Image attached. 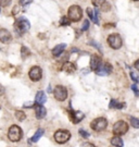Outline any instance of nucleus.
<instances>
[{"label":"nucleus","instance_id":"nucleus-20","mask_svg":"<svg viewBox=\"0 0 139 147\" xmlns=\"http://www.w3.org/2000/svg\"><path fill=\"white\" fill-rule=\"evenodd\" d=\"M110 108H115V109H122L125 107V104L124 102H119V101H116V100L112 99L111 100V102H110V105H109Z\"/></svg>","mask_w":139,"mask_h":147},{"label":"nucleus","instance_id":"nucleus-3","mask_svg":"<svg viewBox=\"0 0 139 147\" xmlns=\"http://www.w3.org/2000/svg\"><path fill=\"white\" fill-rule=\"evenodd\" d=\"M8 137L9 140L12 142H19L21 138H22V130H21L20 126L17 125H12L9 129L8 132Z\"/></svg>","mask_w":139,"mask_h":147},{"label":"nucleus","instance_id":"nucleus-16","mask_svg":"<svg viewBox=\"0 0 139 147\" xmlns=\"http://www.w3.org/2000/svg\"><path fill=\"white\" fill-rule=\"evenodd\" d=\"M75 65L73 64L72 62H65L64 65H63V71H65L66 73H74L75 72Z\"/></svg>","mask_w":139,"mask_h":147},{"label":"nucleus","instance_id":"nucleus-11","mask_svg":"<svg viewBox=\"0 0 139 147\" xmlns=\"http://www.w3.org/2000/svg\"><path fill=\"white\" fill-rule=\"evenodd\" d=\"M12 39L10 32L5 28H0V42L3 44H8Z\"/></svg>","mask_w":139,"mask_h":147},{"label":"nucleus","instance_id":"nucleus-5","mask_svg":"<svg viewBox=\"0 0 139 147\" xmlns=\"http://www.w3.org/2000/svg\"><path fill=\"white\" fill-rule=\"evenodd\" d=\"M71 137V133L66 130H59L54 133V140L59 144H64L66 143Z\"/></svg>","mask_w":139,"mask_h":147},{"label":"nucleus","instance_id":"nucleus-19","mask_svg":"<svg viewBox=\"0 0 139 147\" xmlns=\"http://www.w3.org/2000/svg\"><path fill=\"white\" fill-rule=\"evenodd\" d=\"M111 144L113 145V146H116V147H123L124 146V143L122 141V138L120 136H114L111 138Z\"/></svg>","mask_w":139,"mask_h":147},{"label":"nucleus","instance_id":"nucleus-33","mask_svg":"<svg viewBox=\"0 0 139 147\" xmlns=\"http://www.w3.org/2000/svg\"><path fill=\"white\" fill-rule=\"evenodd\" d=\"M82 147H95V145L91 143H84V144H82Z\"/></svg>","mask_w":139,"mask_h":147},{"label":"nucleus","instance_id":"nucleus-2","mask_svg":"<svg viewBox=\"0 0 139 147\" xmlns=\"http://www.w3.org/2000/svg\"><path fill=\"white\" fill-rule=\"evenodd\" d=\"M83 10L79 5H72L70 7L68 12H67V18L73 22H77L82 19Z\"/></svg>","mask_w":139,"mask_h":147},{"label":"nucleus","instance_id":"nucleus-30","mask_svg":"<svg viewBox=\"0 0 139 147\" xmlns=\"http://www.w3.org/2000/svg\"><path fill=\"white\" fill-rule=\"evenodd\" d=\"M88 28H89V21L88 20H85L84 21V25L82 27V31H87Z\"/></svg>","mask_w":139,"mask_h":147},{"label":"nucleus","instance_id":"nucleus-32","mask_svg":"<svg viewBox=\"0 0 139 147\" xmlns=\"http://www.w3.org/2000/svg\"><path fill=\"white\" fill-rule=\"evenodd\" d=\"M33 0H20V5H30Z\"/></svg>","mask_w":139,"mask_h":147},{"label":"nucleus","instance_id":"nucleus-29","mask_svg":"<svg viewBox=\"0 0 139 147\" xmlns=\"http://www.w3.org/2000/svg\"><path fill=\"white\" fill-rule=\"evenodd\" d=\"M11 3V0H0V5L2 7H8Z\"/></svg>","mask_w":139,"mask_h":147},{"label":"nucleus","instance_id":"nucleus-28","mask_svg":"<svg viewBox=\"0 0 139 147\" xmlns=\"http://www.w3.org/2000/svg\"><path fill=\"white\" fill-rule=\"evenodd\" d=\"M79 134L83 136V138H88V137H89V133H88V132H86L85 130H83V129H81V130H79Z\"/></svg>","mask_w":139,"mask_h":147},{"label":"nucleus","instance_id":"nucleus-35","mask_svg":"<svg viewBox=\"0 0 139 147\" xmlns=\"http://www.w3.org/2000/svg\"><path fill=\"white\" fill-rule=\"evenodd\" d=\"M25 108H32V107H34V104L33 102H26L25 105H24Z\"/></svg>","mask_w":139,"mask_h":147},{"label":"nucleus","instance_id":"nucleus-15","mask_svg":"<svg viewBox=\"0 0 139 147\" xmlns=\"http://www.w3.org/2000/svg\"><path fill=\"white\" fill-rule=\"evenodd\" d=\"M65 47H66V45H65V44H59V45H57L56 47L53 48V50H52V55H53L54 57H59V56L64 51Z\"/></svg>","mask_w":139,"mask_h":147},{"label":"nucleus","instance_id":"nucleus-1","mask_svg":"<svg viewBox=\"0 0 139 147\" xmlns=\"http://www.w3.org/2000/svg\"><path fill=\"white\" fill-rule=\"evenodd\" d=\"M30 27H31V23L24 16L19 18L15 21V23H14V28H15L16 33L19 35H22V34L26 33V32L30 30Z\"/></svg>","mask_w":139,"mask_h":147},{"label":"nucleus","instance_id":"nucleus-13","mask_svg":"<svg viewBox=\"0 0 139 147\" xmlns=\"http://www.w3.org/2000/svg\"><path fill=\"white\" fill-rule=\"evenodd\" d=\"M100 64H101V59H100V57L97 56V55L91 56V58H90V69L93 70V71H96Z\"/></svg>","mask_w":139,"mask_h":147},{"label":"nucleus","instance_id":"nucleus-7","mask_svg":"<svg viewBox=\"0 0 139 147\" xmlns=\"http://www.w3.org/2000/svg\"><path fill=\"white\" fill-rule=\"evenodd\" d=\"M108 125V121L104 118H97L91 122V127H93L95 131H102L104 130Z\"/></svg>","mask_w":139,"mask_h":147},{"label":"nucleus","instance_id":"nucleus-9","mask_svg":"<svg viewBox=\"0 0 139 147\" xmlns=\"http://www.w3.org/2000/svg\"><path fill=\"white\" fill-rule=\"evenodd\" d=\"M112 72V65L109 64V63H101L98 67V69L96 70V73L97 75H100V76H105V75H109V74Z\"/></svg>","mask_w":139,"mask_h":147},{"label":"nucleus","instance_id":"nucleus-8","mask_svg":"<svg viewBox=\"0 0 139 147\" xmlns=\"http://www.w3.org/2000/svg\"><path fill=\"white\" fill-rule=\"evenodd\" d=\"M108 42L113 49H119L122 46V38L119 34H111L108 37Z\"/></svg>","mask_w":139,"mask_h":147},{"label":"nucleus","instance_id":"nucleus-36","mask_svg":"<svg viewBox=\"0 0 139 147\" xmlns=\"http://www.w3.org/2000/svg\"><path fill=\"white\" fill-rule=\"evenodd\" d=\"M3 94H5V87H3L2 85H0V96Z\"/></svg>","mask_w":139,"mask_h":147},{"label":"nucleus","instance_id":"nucleus-17","mask_svg":"<svg viewBox=\"0 0 139 147\" xmlns=\"http://www.w3.org/2000/svg\"><path fill=\"white\" fill-rule=\"evenodd\" d=\"M46 99H47V97L44 92H38V93H37V95H36V104L37 105H42V104H45Z\"/></svg>","mask_w":139,"mask_h":147},{"label":"nucleus","instance_id":"nucleus-24","mask_svg":"<svg viewBox=\"0 0 139 147\" xmlns=\"http://www.w3.org/2000/svg\"><path fill=\"white\" fill-rule=\"evenodd\" d=\"M130 124H132V126L135 127V129H139V119L132 117V118H130Z\"/></svg>","mask_w":139,"mask_h":147},{"label":"nucleus","instance_id":"nucleus-18","mask_svg":"<svg viewBox=\"0 0 139 147\" xmlns=\"http://www.w3.org/2000/svg\"><path fill=\"white\" fill-rule=\"evenodd\" d=\"M44 133H45V131L42 130V129H39V130H37V132L33 135V137L31 138V141L30 142H33V143H36L39 141V138H40L42 135H44Z\"/></svg>","mask_w":139,"mask_h":147},{"label":"nucleus","instance_id":"nucleus-6","mask_svg":"<svg viewBox=\"0 0 139 147\" xmlns=\"http://www.w3.org/2000/svg\"><path fill=\"white\" fill-rule=\"evenodd\" d=\"M53 95H54V98L59 101H63L67 98V90L64 86L62 85H58L56 86V88L53 90Z\"/></svg>","mask_w":139,"mask_h":147},{"label":"nucleus","instance_id":"nucleus-25","mask_svg":"<svg viewBox=\"0 0 139 147\" xmlns=\"http://www.w3.org/2000/svg\"><path fill=\"white\" fill-rule=\"evenodd\" d=\"M130 76H132V80L134 81L135 83H139V74H137L134 71H132L130 72Z\"/></svg>","mask_w":139,"mask_h":147},{"label":"nucleus","instance_id":"nucleus-27","mask_svg":"<svg viewBox=\"0 0 139 147\" xmlns=\"http://www.w3.org/2000/svg\"><path fill=\"white\" fill-rule=\"evenodd\" d=\"M104 2H105V0H93V5H96V7H100V5H102Z\"/></svg>","mask_w":139,"mask_h":147},{"label":"nucleus","instance_id":"nucleus-38","mask_svg":"<svg viewBox=\"0 0 139 147\" xmlns=\"http://www.w3.org/2000/svg\"><path fill=\"white\" fill-rule=\"evenodd\" d=\"M135 1H138V0H135Z\"/></svg>","mask_w":139,"mask_h":147},{"label":"nucleus","instance_id":"nucleus-14","mask_svg":"<svg viewBox=\"0 0 139 147\" xmlns=\"http://www.w3.org/2000/svg\"><path fill=\"white\" fill-rule=\"evenodd\" d=\"M35 115L37 119H42L46 117V108L42 105H36L35 107Z\"/></svg>","mask_w":139,"mask_h":147},{"label":"nucleus","instance_id":"nucleus-10","mask_svg":"<svg viewBox=\"0 0 139 147\" xmlns=\"http://www.w3.org/2000/svg\"><path fill=\"white\" fill-rule=\"evenodd\" d=\"M28 75H30V79L34 82H37L41 79V75H42V71L39 67H33V68L30 70L28 72Z\"/></svg>","mask_w":139,"mask_h":147},{"label":"nucleus","instance_id":"nucleus-31","mask_svg":"<svg viewBox=\"0 0 139 147\" xmlns=\"http://www.w3.org/2000/svg\"><path fill=\"white\" fill-rule=\"evenodd\" d=\"M132 89H133V92L135 93V95L136 96H139V89H138V87H137V85H133L132 86Z\"/></svg>","mask_w":139,"mask_h":147},{"label":"nucleus","instance_id":"nucleus-22","mask_svg":"<svg viewBox=\"0 0 139 147\" xmlns=\"http://www.w3.org/2000/svg\"><path fill=\"white\" fill-rule=\"evenodd\" d=\"M15 117L19 121H24L26 119V115L23 111H20V110L15 111Z\"/></svg>","mask_w":139,"mask_h":147},{"label":"nucleus","instance_id":"nucleus-4","mask_svg":"<svg viewBox=\"0 0 139 147\" xmlns=\"http://www.w3.org/2000/svg\"><path fill=\"white\" fill-rule=\"evenodd\" d=\"M127 131H128V124H127L125 121L121 120V121H118L116 123H114L113 133L116 136L123 135V134H125Z\"/></svg>","mask_w":139,"mask_h":147},{"label":"nucleus","instance_id":"nucleus-23","mask_svg":"<svg viewBox=\"0 0 139 147\" xmlns=\"http://www.w3.org/2000/svg\"><path fill=\"white\" fill-rule=\"evenodd\" d=\"M70 23H71V20L67 16H62L60 20V24L62 26H67V25H70Z\"/></svg>","mask_w":139,"mask_h":147},{"label":"nucleus","instance_id":"nucleus-21","mask_svg":"<svg viewBox=\"0 0 139 147\" xmlns=\"http://www.w3.org/2000/svg\"><path fill=\"white\" fill-rule=\"evenodd\" d=\"M87 13H88V16H89V18L91 19V21H93L96 24H98L99 22H98V18L96 16V14L93 13V9L91 8H88L87 9Z\"/></svg>","mask_w":139,"mask_h":147},{"label":"nucleus","instance_id":"nucleus-34","mask_svg":"<svg viewBox=\"0 0 139 147\" xmlns=\"http://www.w3.org/2000/svg\"><path fill=\"white\" fill-rule=\"evenodd\" d=\"M89 44H90V45H93V46H95V47H97L99 49V50H101V46H99V45H97V44H96V42H89Z\"/></svg>","mask_w":139,"mask_h":147},{"label":"nucleus","instance_id":"nucleus-12","mask_svg":"<svg viewBox=\"0 0 139 147\" xmlns=\"http://www.w3.org/2000/svg\"><path fill=\"white\" fill-rule=\"evenodd\" d=\"M70 115H71V119H72L73 123H79L85 117V115L81 111H71Z\"/></svg>","mask_w":139,"mask_h":147},{"label":"nucleus","instance_id":"nucleus-37","mask_svg":"<svg viewBox=\"0 0 139 147\" xmlns=\"http://www.w3.org/2000/svg\"><path fill=\"white\" fill-rule=\"evenodd\" d=\"M135 68L137 69V71H139V60H137V61L135 62Z\"/></svg>","mask_w":139,"mask_h":147},{"label":"nucleus","instance_id":"nucleus-26","mask_svg":"<svg viewBox=\"0 0 139 147\" xmlns=\"http://www.w3.org/2000/svg\"><path fill=\"white\" fill-rule=\"evenodd\" d=\"M21 51H22V57H23V58H26V57H27L28 55H31L30 50H28V49H27L26 47H22Z\"/></svg>","mask_w":139,"mask_h":147}]
</instances>
